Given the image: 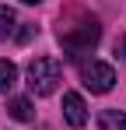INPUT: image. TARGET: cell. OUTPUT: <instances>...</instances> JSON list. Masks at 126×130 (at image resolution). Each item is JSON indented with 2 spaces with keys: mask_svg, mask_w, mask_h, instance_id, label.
<instances>
[{
  "mask_svg": "<svg viewBox=\"0 0 126 130\" xmlns=\"http://www.w3.org/2000/svg\"><path fill=\"white\" fill-rule=\"evenodd\" d=\"M60 81H63V63L56 56H35L28 63V88H32V95H53Z\"/></svg>",
  "mask_w": 126,
  "mask_h": 130,
  "instance_id": "cell-1",
  "label": "cell"
},
{
  "mask_svg": "<svg viewBox=\"0 0 126 130\" xmlns=\"http://www.w3.org/2000/svg\"><path fill=\"white\" fill-rule=\"evenodd\" d=\"M98 39H102V25L95 21V18H84L81 25L60 32V42H63V49H67V56H81L88 49H95Z\"/></svg>",
  "mask_w": 126,
  "mask_h": 130,
  "instance_id": "cell-2",
  "label": "cell"
},
{
  "mask_svg": "<svg viewBox=\"0 0 126 130\" xmlns=\"http://www.w3.org/2000/svg\"><path fill=\"white\" fill-rule=\"evenodd\" d=\"M81 77H84V88H88L91 95H105V91H112V85H116V70H112V63H102V60L84 63L81 67Z\"/></svg>",
  "mask_w": 126,
  "mask_h": 130,
  "instance_id": "cell-3",
  "label": "cell"
},
{
  "mask_svg": "<svg viewBox=\"0 0 126 130\" xmlns=\"http://www.w3.org/2000/svg\"><path fill=\"white\" fill-rule=\"evenodd\" d=\"M63 116H67L70 127H84L88 123V106H84V99L77 91H67L63 95Z\"/></svg>",
  "mask_w": 126,
  "mask_h": 130,
  "instance_id": "cell-4",
  "label": "cell"
},
{
  "mask_svg": "<svg viewBox=\"0 0 126 130\" xmlns=\"http://www.w3.org/2000/svg\"><path fill=\"white\" fill-rule=\"evenodd\" d=\"M98 127L102 130H126V109H105L98 116Z\"/></svg>",
  "mask_w": 126,
  "mask_h": 130,
  "instance_id": "cell-5",
  "label": "cell"
},
{
  "mask_svg": "<svg viewBox=\"0 0 126 130\" xmlns=\"http://www.w3.org/2000/svg\"><path fill=\"white\" fill-rule=\"evenodd\" d=\"M7 112L18 120V123H28L32 120V99H25V95H18V99H11V106H7Z\"/></svg>",
  "mask_w": 126,
  "mask_h": 130,
  "instance_id": "cell-6",
  "label": "cell"
},
{
  "mask_svg": "<svg viewBox=\"0 0 126 130\" xmlns=\"http://www.w3.org/2000/svg\"><path fill=\"white\" fill-rule=\"evenodd\" d=\"M14 32H18V14H14L11 7H0V42L11 39Z\"/></svg>",
  "mask_w": 126,
  "mask_h": 130,
  "instance_id": "cell-7",
  "label": "cell"
},
{
  "mask_svg": "<svg viewBox=\"0 0 126 130\" xmlns=\"http://www.w3.org/2000/svg\"><path fill=\"white\" fill-rule=\"evenodd\" d=\"M18 85V67L11 60H0V91H11Z\"/></svg>",
  "mask_w": 126,
  "mask_h": 130,
  "instance_id": "cell-8",
  "label": "cell"
},
{
  "mask_svg": "<svg viewBox=\"0 0 126 130\" xmlns=\"http://www.w3.org/2000/svg\"><path fill=\"white\" fill-rule=\"evenodd\" d=\"M14 35H18V42H28V39L35 35V25H21V28L14 32Z\"/></svg>",
  "mask_w": 126,
  "mask_h": 130,
  "instance_id": "cell-9",
  "label": "cell"
},
{
  "mask_svg": "<svg viewBox=\"0 0 126 130\" xmlns=\"http://www.w3.org/2000/svg\"><path fill=\"white\" fill-rule=\"evenodd\" d=\"M21 4H39V0H21Z\"/></svg>",
  "mask_w": 126,
  "mask_h": 130,
  "instance_id": "cell-10",
  "label": "cell"
},
{
  "mask_svg": "<svg viewBox=\"0 0 126 130\" xmlns=\"http://www.w3.org/2000/svg\"><path fill=\"white\" fill-rule=\"evenodd\" d=\"M123 53H126V35H123Z\"/></svg>",
  "mask_w": 126,
  "mask_h": 130,
  "instance_id": "cell-11",
  "label": "cell"
}]
</instances>
